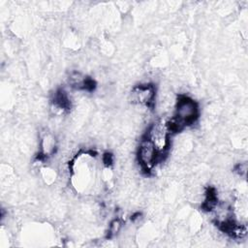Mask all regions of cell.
I'll use <instances>...</instances> for the list:
<instances>
[{"label": "cell", "instance_id": "1", "mask_svg": "<svg viewBox=\"0 0 248 248\" xmlns=\"http://www.w3.org/2000/svg\"><path fill=\"white\" fill-rule=\"evenodd\" d=\"M198 116V104L188 96H179L175 106L174 116L170 121H168L170 134L178 133L184 127L194 124Z\"/></svg>", "mask_w": 248, "mask_h": 248}, {"label": "cell", "instance_id": "2", "mask_svg": "<svg viewBox=\"0 0 248 248\" xmlns=\"http://www.w3.org/2000/svg\"><path fill=\"white\" fill-rule=\"evenodd\" d=\"M145 137L151 141L157 152L162 156L170 146V131L168 121L159 119L154 122L149 127Z\"/></svg>", "mask_w": 248, "mask_h": 248}, {"label": "cell", "instance_id": "3", "mask_svg": "<svg viewBox=\"0 0 248 248\" xmlns=\"http://www.w3.org/2000/svg\"><path fill=\"white\" fill-rule=\"evenodd\" d=\"M161 158L162 156L157 152L151 141L144 137L138 148V161L141 170L146 172L150 171Z\"/></svg>", "mask_w": 248, "mask_h": 248}, {"label": "cell", "instance_id": "4", "mask_svg": "<svg viewBox=\"0 0 248 248\" xmlns=\"http://www.w3.org/2000/svg\"><path fill=\"white\" fill-rule=\"evenodd\" d=\"M155 97L156 89L155 86L151 83L136 85L130 93V100L133 104L145 108L154 107Z\"/></svg>", "mask_w": 248, "mask_h": 248}, {"label": "cell", "instance_id": "5", "mask_svg": "<svg viewBox=\"0 0 248 248\" xmlns=\"http://www.w3.org/2000/svg\"><path fill=\"white\" fill-rule=\"evenodd\" d=\"M121 227H122V222H121V220L118 219V218L114 219V220L110 223V225H109V227H108V237H111V236L115 235V234L120 231Z\"/></svg>", "mask_w": 248, "mask_h": 248}, {"label": "cell", "instance_id": "6", "mask_svg": "<svg viewBox=\"0 0 248 248\" xmlns=\"http://www.w3.org/2000/svg\"><path fill=\"white\" fill-rule=\"evenodd\" d=\"M246 170H247V165L246 163H242L239 164L236 168V171L238 172L239 175H245L246 174Z\"/></svg>", "mask_w": 248, "mask_h": 248}]
</instances>
